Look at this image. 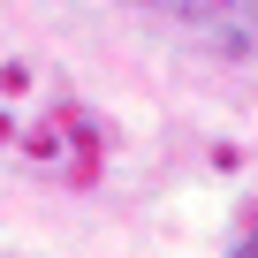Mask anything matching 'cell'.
Returning a JSON list of instances; mask_svg holds the SVG:
<instances>
[{"label": "cell", "instance_id": "6da1fadb", "mask_svg": "<svg viewBox=\"0 0 258 258\" xmlns=\"http://www.w3.org/2000/svg\"><path fill=\"white\" fill-rule=\"evenodd\" d=\"M137 8L160 16L167 31H182L190 46L258 69V0H137Z\"/></svg>", "mask_w": 258, "mask_h": 258}]
</instances>
